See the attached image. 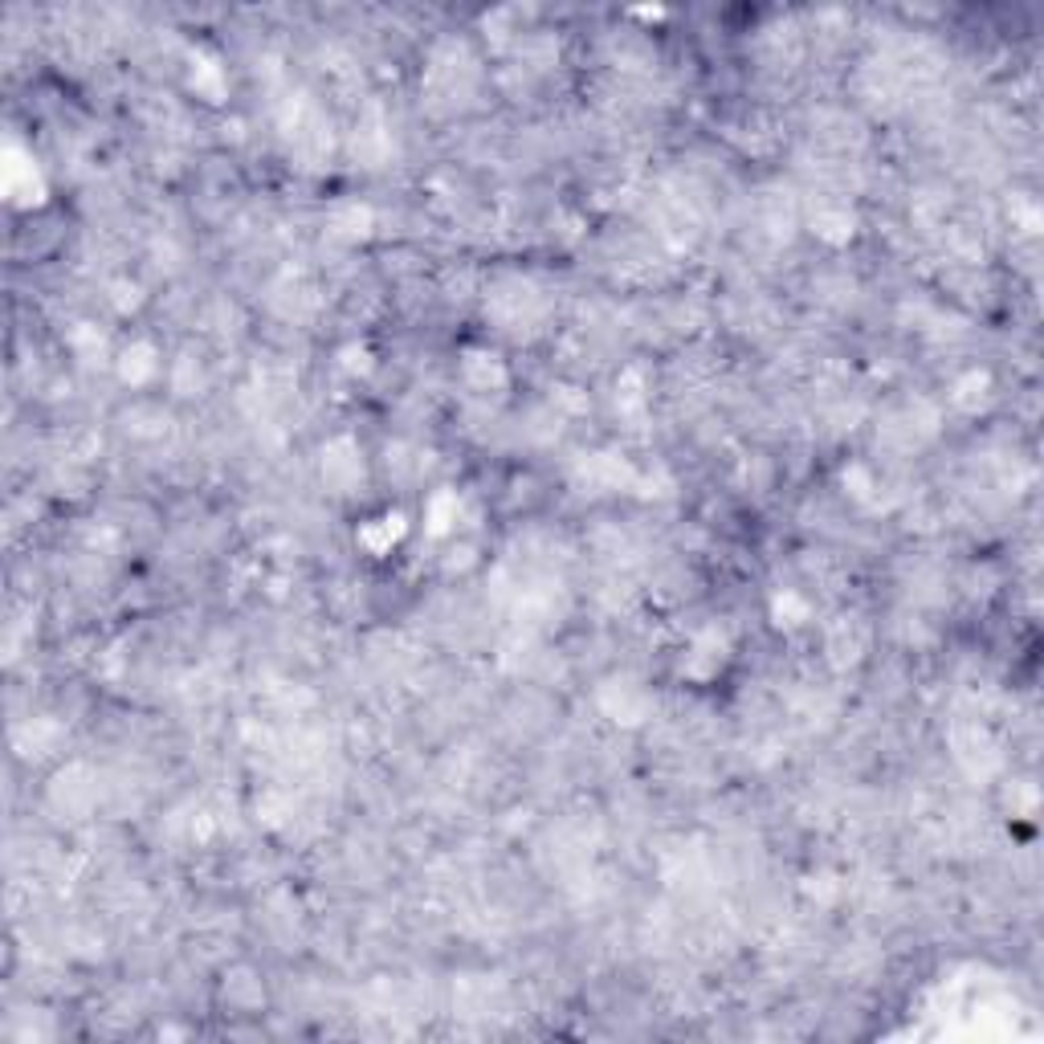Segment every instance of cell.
Returning <instances> with one entry per match:
<instances>
[{
	"label": "cell",
	"mask_w": 1044,
	"mask_h": 1044,
	"mask_svg": "<svg viewBox=\"0 0 1044 1044\" xmlns=\"http://www.w3.org/2000/svg\"><path fill=\"white\" fill-rule=\"evenodd\" d=\"M486 315L510 331V335H526V331H539L543 319H547V298L539 295V286L531 278H519V274H507V278L494 281V290L486 295Z\"/></svg>",
	"instance_id": "1"
},
{
	"label": "cell",
	"mask_w": 1044,
	"mask_h": 1044,
	"mask_svg": "<svg viewBox=\"0 0 1044 1044\" xmlns=\"http://www.w3.org/2000/svg\"><path fill=\"white\" fill-rule=\"evenodd\" d=\"M319 478H322V486L339 498H348L360 490L363 478H367V466H363V449L355 445V437L343 433V437H331V441L322 445Z\"/></svg>",
	"instance_id": "2"
},
{
	"label": "cell",
	"mask_w": 1044,
	"mask_h": 1044,
	"mask_svg": "<svg viewBox=\"0 0 1044 1044\" xmlns=\"http://www.w3.org/2000/svg\"><path fill=\"white\" fill-rule=\"evenodd\" d=\"M951 747H955V764L963 767L971 779H988L1004 767V750H1000V738L991 735L983 723H963L951 731Z\"/></svg>",
	"instance_id": "3"
},
{
	"label": "cell",
	"mask_w": 1044,
	"mask_h": 1044,
	"mask_svg": "<svg viewBox=\"0 0 1044 1044\" xmlns=\"http://www.w3.org/2000/svg\"><path fill=\"white\" fill-rule=\"evenodd\" d=\"M98 803V779L86 764H66L50 784V808L70 820H86Z\"/></svg>",
	"instance_id": "4"
},
{
	"label": "cell",
	"mask_w": 1044,
	"mask_h": 1044,
	"mask_svg": "<svg viewBox=\"0 0 1044 1044\" xmlns=\"http://www.w3.org/2000/svg\"><path fill=\"white\" fill-rule=\"evenodd\" d=\"M596 706L604 710V718H612L620 726H641L653 718V694L644 690L641 682H629V678H612L596 690Z\"/></svg>",
	"instance_id": "5"
},
{
	"label": "cell",
	"mask_w": 1044,
	"mask_h": 1044,
	"mask_svg": "<svg viewBox=\"0 0 1044 1044\" xmlns=\"http://www.w3.org/2000/svg\"><path fill=\"white\" fill-rule=\"evenodd\" d=\"M726 657H731V632L718 629V625H706V629H697L694 641H690L685 673L697 678V682H710V678H718V670L726 665Z\"/></svg>",
	"instance_id": "6"
},
{
	"label": "cell",
	"mask_w": 1044,
	"mask_h": 1044,
	"mask_svg": "<svg viewBox=\"0 0 1044 1044\" xmlns=\"http://www.w3.org/2000/svg\"><path fill=\"white\" fill-rule=\"evenodd\" d=\"M865 649H870V632H865V625L853 620V616L832 620L829 632H824V657H829L832 670H849V665H857L861 657H865Z\"/></svg>",
	"instance_id": "7"
},
{
	"label": "cell",
	"mask_w": 1044,
	"mask_h": 1044,
	"mask_svg": "<svg viewBox=\"0 0 1044 1044\" xmlns=\"http://www.w3.org/2000/svg\"><path fill=\"white\" fill-rule=\"evenodd\" d=\"M115 372H119L122 384H131V388H148L151 380L163 372L156 343H148V339H131V343L115 355Z\"/></svg>",
	"instance_id": "8"
},
{
	"label": "cell",
	"mask_w": 1044,
	"mask_h": 1044,
	"mask_svg": "<svg viewBox=\"0 0 1044 1044\" xmlns=\"http://www.w3.org/2000/svg\"><path fill=\"white\" fill-rule=\"evenodd\" d=\"M461 380H466V388L482 392V396H490V392H502L510 384V372L507 363L498 360L494 351H482L473 348L461 355Z\"/></svg>",
	"instance_id": "9"
},
{
	"label": "cell",
	"mask_w": 1044,
	"mask_h": 1044,
	"mask_svg": "<svg viewBox=\"0 0 1044 1044\" xmlns=\"http://www.w3.org/2000/svg\"><path fill=\"white\" fill-rule=\"evenodd\" d=\"M375 228V213L367 209V204L360 201H343L331 209V216H327V233L335 237V242L343 245H355V242H367Z\"/></svg>",
	"instance_id": "10"
},
{
	"label": "cell",
	"mask_w": 1044,
	"mask_h": 1044,
	"mask_svg": "<svg viewBox=\"0 0 1044 1044\" xmlns=\"http://www.w3.org/2000/svg\"><path fill=\"white\" fill-rule=\"evenodd\" d=\"M461 514H466V498L457 494V490H433L429 502H425V535L429 539L457 535Z\"/></svg>",
	"instance_id": "11"
},
{
	"label": "cell",
	"mask_w": 1044,
	"mask_h": 1044,
	"mask_svg": "<svg viewBox=\"0 0 1044 1044\" xmlns=\"http://www.w3.org/2000/svg\"><path fill=\"white\" fill-rule=\"evenodd\" d=\"M62 743V726L54 718H29L13 731V747L25 755V759H41Z\"/></svg>",
	"instance_id": "12"
},
{
	"label": "cell",
	"mask_w": 1044,
	"mask_h": 1044,
	"mask_svg": "<svg viewBox=\"0 0 1044 1044\" xmlns=\"http://www.w3.org/2000/svg\"><path fill=\"white\" fill-rule=\"evenodd\" d=\"M351 151H355V160H363L367 168H375V163H380L392 151L388 127L375 119V115L360 119V122H355V135H351Z\"/></svg>",
	"instance_id": "13"
},
{
	"label": "cell",
	"mask_w": 1044,
	"mask_h": 1044,
	"mask_svg": "<svg viewBox=\"0 0 1044 1044\" xmlns=\"http://www.w3.org/2000/svg\"><path fill=\"white\" fill-rule=\"evenodd\" d=\"M404 531H408V522H404L401 510H388V514H380V519L363 522L360 526V543L372 555H392V547L404 539Z\"/></svg>",
	"instance_id": "14"
},
{
	"label": "cell",
	"mask_w": 1044,
	"mask_h": 1044,
	"mask_svg": "<svg viewBox=\"0 0 1044 1044\" xmlns=\"http://www.w3.org/2000/svg\"><path fill=\"white\" fill-rule=\"evenodd\" d=\"M4 192L13 204H38L45 184H41L38 168L29 160H17V151H9V168H4Z\"/></svg>",
	"instance_id": "15"
},
{
	"label": "cell",
	"mask_w": 1044,
	"mask_h": 1044,
	"mask_svg": "<svg viewBox=\"0 0 1044 1044\" xmlns=\"http://www.w3.org/2000/svg\"><path fill=\"white\" fill-rule=\"evenodd\" d=\"M853 228H857V216L849 213L844 204H820L817 213H812V233H817L820 242L844 245L853 237Z\"/></svg>",
	"instance_id": "16"
},
{
	"label": "cell",
	"mask_w": 1044,
	"mask_h": 1044,
	"mask_svg": "<svg viewBox=\"0 0 1044 1044\" xmlns=\"http://www.w3.org/2000/svg\"><path fill=\"white\" fill-rule=\"evenodd\" d=\"M991 401V375L988 372H963L951 384V404L959 413H979L983 404Z\"/></svg>",
	"instance_id": "17"
},
{
	"label": "cell",
	"mask_w": 1044,
	"mask_h": 1044,
	"mask_svg": "<svg viewBox=\"0 0 1044 1044\" xmlns=\"http://www.w3.org/2000/svg\"><path fill=\"white\" fill-rule=\"evenodd\" d=\"M649 408V388H644L641 367H625L616 380V413L620 416H644Z\"/></svg>",
	"instance_id": "18"
},
{
	"label": "cell",
	"mask_w": 1044,
	"mask_h": 1044,
	"mask_svg": "<svg viewBox=\"0 0 1044 1044\" xmlns=\"http://www.w3.org/2000/svg\"><path fill=\"white\" fill-rule=\"evenodd\" d=\"M70 351H74V360H82L86 367H94V363H107V335L94 327V322H78L74 331H70Z\"/></svg>",
	"instance_id": "19"
},
{
	"label": "cell",
	"mask_w": 1044,
	"mask_h": 1044,
	"mask_svg": "<svg viewBox=\"0 0 1044 1044\" xmlns=\"http://www.w3.org/2000/svg\"><path fill=\"white\" fill-rule=\"evenodd\" d=\"M771 620H776L779 629H800V625H808L812 620V600L803 596V592H779L776 600H771Z\"/></svg>",
	"instance_id": "20"
},
{
	"label": "cell",
	"mask_w": 1044,
	"mask_h": 1044,
	"mask_svg": "<svg viewBox=\"0 0 1044 1044\" xmlns=\"http://www.w3.org/2000/svg\"><path fill=\"white\" fill-rule=\"evenodd\" d=\"M192 90L201 94V98H209V103H221V94H225V74H221V66H216L209 54H192Z\"/></svg>",
	"instance_id": "21"
},
{
	"label": "cell",
	"mask_w": 1044,
	"mask_h": 1044,
	"mask_svg": "<svg viewBox=\"0 0 1044 1044\" xmlns=\"http://www.w3.org/2000/svg\"><path fill=\"white\" fill-rule=\"evenodd\" d=\"M225 995L233 1000V1004L254 1008V1004H262V983H257L249 971H237L233 979H225Z\"/></svg>",
	"instance_id": "22"
},
{
	"label": "cell",
	"mask_w": 1044,
	"mask_h": 1044,
	"mask_svg": "<svg viewBox=\"0 0 1044 1044\" xmlns=\"http://www.w3.org/2000/svg\"><path fill=\"white\" fill-rule=\"evenodd\" d=\"M339 367L348 375H367L372 372V351L363 348V343H348V348L339 351Z\"/></svg>",
	"instance_id": "23"
},
{
	"label": "cell",
	"mask_w": 1044,
	"mask_h": 1044,
	"mask_svg": "<svg viewBox=\"0 0 1044 1044\" xmlns=\"http://www.w3.org/2000/svg\"><path fill=\"white\" fill-rule=\"evenodd\" d=\"M139 302H143V295H139V286H135V281H127V278L110 281V307L119 310V315H131Z\"/></svg>",
	"instance_id": "24"
}]
</instances>
